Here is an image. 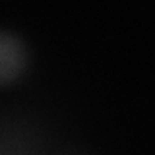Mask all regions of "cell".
I'll return each instance as SVG.
<instances>
[{
	"label": "cell",
	"instance_id": "6da1fadb",
	"mask_svg": "<svg viewBox=\"0 0 155 155\" xmlns=\"http://www.w3.org/2000/svg\"><path fill=\"white\" fill-rule=\"evenodd\" d=\"M27 66V48L14 33L0 31V85L12 84Z\"/></svg>",
	"mask_w": 155,
	"mask_h": 155
}]
</instances>
